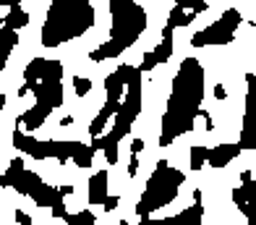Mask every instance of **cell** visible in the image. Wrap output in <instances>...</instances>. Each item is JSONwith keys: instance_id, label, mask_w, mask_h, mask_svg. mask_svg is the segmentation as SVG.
<instances>
[{"instance_id": "cell-8", "label": "cell", "mask_w": 256, "mask_h": 225, "mask_svg": "<svg viewBox=\"0 0 256 225\" xmlns=\"http://www.w3.org/2000/svg\"><path fill=\"white\" fill-rule=\"evenodd\" d=\"M74 87H76V94L84 97V94L92 89V79H74Z\"/></svg>"}, {"instance_id": "cell-7", "label": "cell", "mask_w": 256, "mask_h": 225, "mask_svg": "<svg viewBox=\"0 0 256 225\" xmlns=\"http://www.w3.org/2000/svg\"><path fill=\"white\" fill-rule=\"evenodd\" d=\"M108 121H110V118H104V115H97L94 121H92V126H89V134H92V136H100V134L104 131V126H108Z\"/></svg>"}, {"instance_id": "cell-1", "label": "cell", "mask_w": 256, "mask_h": 225, "mask_svg": "<svg viewBox=\"0 0 256 225\" xmlns=\"http://www.w3.org/2000/svg\"><path fill=\"white\" fill-rule=\"evenodd\" d=\"M108 173L104 170H100V173H94L92 175V181H89V202L92 204H104V199L110 196V191H108Z\"/></svg>"}, {"instance_id": "cell-4", "label": "cell", "mask_w": 256, "mask_h": 225, "mask_svg": "<svg viewBox=\"0 0 256 225\" xmlns=\"http://www.w3.org/2000/svg\"><path fill=\"white\" fill-rule=\"evenodd\" d=\"M92 160H94V147L78 144V147H76V155H74V162L78 165V168H89Z\"/></svg>"}, {"instance_id": "cell-9", "label": "cell", "mask_w": 256, "mask_h": 225, "mask_svg": "<svg viewBox=\"0 0 256 225\" xmlns=\"http://www.w3.org/2000/svg\"><path fill=\"white\" fill-rule=\"evenodd\" d=\"M104 212H110V209H115V207H118V196H108V199H104Z\"/></svg>"}, {"instance_id": "cell-10", "label": "cell", "mask_w": 256, "mask_h": 225, "mask_svg": "<svg viewBox=\"0 0 256 225\" xmlns=\"http://www.w3.org/2000/svg\"><path fill=\"white\" fill-rule=\"evenodd\" d=\"M142 149H144V141H142V139H134V141H131V155H138Z\"/></svg>"}, {"instance_id": "cell-2", "label": "cell", "mask_w": 256, "mask_h": 225, "mask_svg": "<svg viewBox=\"0 0 256 225\" xmlns=\"http://www.w3.org/2000/svg\"><path fill=\"white\" fill-rule=\"evenodd\" d=\"M238 152H240L238 144H220L209 152V162H212V168H225L232 157H238Z\"/></svg>"}, {"instance_id": "cell-13", "label": "cell", "mask_w": 256, "mask_h": 225, "mask_svg": "<svg viewBox=\"0 0 256 225\" xmlns=\"http://www.w3.org/2000/svg\"><path fill=\"white\" fill-rule=\"evenodd\" d=\"M248 225H256V217H248Z\"/></svg>"}, {"instance_id": "cell-3", "label": "cell", "mask_w": 256, "mask_h": 225, "mask_svg": "<svg viewBox=\"0 0 256 225\" xmlns=\"http://www.w3.org/2000/svg\"><path fill=\"white\" fill-rule=\"evenodd\" d=\"M29 24V14H24L21 11V6H10L8 11V19H6V29H21V27H26Z\"/></svg>"}, {"instance_id": "cell-6", "label": "cell", "mask_w": 256, "mask_h": 225, "mask_svg": "<svg viewBox=\"0 0 256 225\" xmlns=\"http://www.w3.org/2000/svg\"><path fill=\"white\" fill-rule=\"evenodd\" d=\"M16 42H18L16 32H14V29H3V53H6V55L16 47Z\"/></svg>"}, {"instance_id": "cell-5", "label": "cell", "mask_w": 256, "mask_h": 225, "mask_svg": "<svg viewBox=\"0 0 256 225\" xmlns=\"http://www.w3.org/2000/svg\"><path fill=\"white\" fill-rule=\"evenodd\" d=\"M204 160H209V149L206 147H194L191 149V168L199 170L202 165H204Z\"/></svg>"}, {"instance_id": "cell-12", "label": "cell", "mask_w": 256, "mask_h": 225, "mask_svg": "<svg viewBox=\"0 0 256 225\" xmlns=\"http://www.w3.org/2000/svg\"><path fill=\"white\" fill-rule=\"evenodd\" d=\"M214 97H217V100H225V97H228V92H225L222 84H217V87H214Z\"/></svg>"}, {"instance_id": "cell-11", "label": "cell", "mask_w": 256, "mask_h": 225, "mask_svg": "<svg viewBox=\"0 0 256 225\" xmlns=\"http://www.w3.org/2000/svg\"><path fill=\"white\" fill-rule=\"evenodd\" d=\"M16 220H18V225H32V220H29L26 212H16Z\"/></svg>"}, {"instance_id": "cell-14", "label": "cell", "mask_w": 256, "mask_h": 225, "mask_svg": "<svg viewBox=\"0 0 256 225\" xmlns=\"http://www.w3.org/2000/svg\"><path fill=\"white\" fill-rule=\"evenodd\" d=\"M120 225H128V222H120Z\"/></svg>"}]
</instances>
